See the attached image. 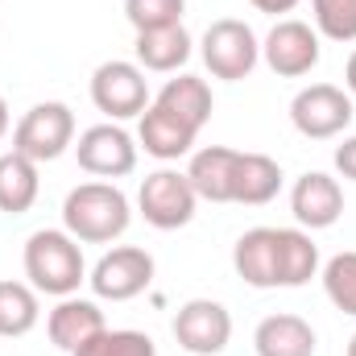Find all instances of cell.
I'll return each mask as SVG.
<instances>
[{
  "mask_svg": "<svg viewBox=\"0 0 356 356\" xmlns=\"http://www.w3.org/2000/svg\"><path fill=\"white\" fill-rule=\"evenodd\" d=\"M344 88L356 99V50H353V58H348V67H344Z\"/></svg>",
  "mask_w": 356,
  "mask_h": 356,
  "instance_id": "30",
  "label": "cell"
},
{
  "mask_svg": "<svg viewBox=\"0 0 356 356\" xmlns=\"http://www.w3.org/2000/svg\"><path fill=\"white\" fill-rule=\"evenodd\" d=\"M182 13H186V0H124V17L137 33L182 25Z\"/></svg>",
  "mask_w": 356,
  "mask_h": 356,
  "instance_id": "26",
  "label": "cell"
},
{
  "mask_svg": "<svg viewBox=\"0 0 356 356\" xmlns=\"http://www.w3.org/2000/svg\"><path fill=\"white\" fill-rule=\"evenodd\" d=\"M75 158H79V166L95 178H124V175H133V166H137V141H133L116 120L91 124V129L79 133Z\"/></svg>",
  "mask_w": 356,
  "mask_h": 356,
  "instance_id": "11",
  "label": "cell"
},
{
  "mask_svg": "<svg viewBox=\"0 0 356 356\" xmlns=\"http://www.w3.org/2000/svg\"><path fill=\"white\" fill-rule=\"evenodd\" d=\"M175 340L191 356H220L232 340V315L216 298H191L175 315Z\"/></svg>",
  "mask_w": 356,
  "mask_h": 356,
  "instance_id": "9",
  "label": "cell"
},
{
  "mask_svg": "<svg viewBox=\"0 0 356 356\" xmlns=\"http://www.w3.org/2000/svg\"><path fill=\"white\" fill-rule=\"evenodd\" d=\"M199 54H203V67L216 75V79H228V83H241L253 75V67L261 63V42L257 33L236 21V17H224V21H211L203 42H199Z\"/></svg>",
  "mask_w": 356,
  "mask_h": 356,
  "instance_id": "3",
  "label": "cell"
},
{
  "mask_svg": "<svg viewBox=\"0 0 356 356\" xmlns=\"http://www.w3.org/2000/svg\"><path fill=\"white\" fill-rule=\"evenodd\" d=\"M348 356H356V336H353V340H348Z\"/></svg>",
  "mask_w": 356,
  "mask_h": 356,
  "instance_id": "32",
  "label": "cell"
},
{
  "mask_svg": "<svg viewBox=\"0 0 356 356\" xmlns=\"http://www.w3.org/2000/svg\"><path fill=\"white\" fill-rule=\"evenodd\" d=\"M290 211H294V220H298L307 232L332 228V224L344 216V191H340V182L332 175L307 170V175L294 182V191H290Z\"/></svg>",
  "mask_w": 356,
  "mask_h": 356,
  "instance_id": "12",
  "label": "cell"
},
{
  "mask_svg": "<svg viewBox=\"0 0 356 356\" xmlns=\"http://www.w3.org/2000/svg\"><path fill=\"white\" fill-rule=\"evenodd\" d=\"M8 124H13V116H8V104H4V95H0V137L8 133Z\"/></svg>",
  "mask_w": 356,
  "mask_h": 356,
  "instance_id": "31",
  "label": "cell"
},
{
  "mask_svg": "<svg viewBox=\"0 0 356 356\" xmlns=\"http://www.w3.org/2000/svg\"><path fill=\"white\" fill-rule=\"evenodd\" d=\"M323 290L336 311L356 315V253H336L323 266Z\"/></svg>",
  "mask_w": 356,
  "mask_h": 356,
  "instance_id": "25",
  "label": "cell"
},
{
  "mask_svg": "<svg viewBox=\"0 0 356 356\" xmlns=\"http://www.w3.org/2000/svg\"><path fill=\"white\" fill-rule=\"evenodd\" d=\"M195 137H199V129H191L186 120H178L175 112H166L162 104H149V108L141 112L137 141H141V149H145L149 158H158V162H178V158H186L191 145H195Z\"/></svg>",
  "mask_w": 356,
  "mask_h": 356,
  "instance_id": "13",
  "label": "cell"
},
{
  "mask_svg": "<svg viewBox=\"0 0 356 356\" xmlns=\"http://www.w3.org/2000/svg\"><path fill=\"white\" fill-rule=\"evenodd\" d=\"M290 120L311 141H332L353 124V95L336 83H311L290 99Z\"/></svg>",
  "mask_w": 356,
  "mask_h": 356,
  "instance_id": "7",
  "label": "cell"
},
{
  "mask_svg": "<svg viewBox=\"0 0 356 356\" xmlns=\"http://www.w3.org/2000/svg\"><path fill=\"white\" fill-rule=\"evenodd\" d=\"M315 327L302 315H266L253 332L257 356H315Z\"/></svg>",
  "mask_w": 356,
  "mask_h": 356,
  "instance_id": "17",
  "label": "cell"
},
{
  "mask_svg": "<svg viewBox=\"0 0 356 356\" xmlns=\"http://www.w3.org/2000/svg\"><path fill=\"white\" fill-rule=\"evenodd\" d=\"M232 269L257 290H277L282 269H277V228H249L232 245Z\"/></svg>",
  "mask_w": 356,
  "mask_h": 356,
  "instance_id": "14",
  "label": "cell"
},
{
  "mask_svg": "<svg viewBox=\"0 0 356 356\" xmlns=\"http://www.w3.org/2000/svg\"><path fill=\"white\" fill-rule=\"evenodd\" d=\"M277 269L282 286H307L319 273V245L307 228H277Z\"/></svg>",
  "mask_w": 356,
  "mask_h": 356,
  "instance_id": "22",
  "label": "cell"
},
{
  "mask_svg": "<svg viewBox=\"0 0 356 356\" xmlns=\"http://www.w3.org/2000/svg\"><path fill=\"white\" fill-rule=\"evenodd\" d=\"M91 104L108 116V120H133L149 108V83H145V71L137 63H124V58H112V63H99L95 75H91Z\"/></svg>",
  "mask_w": 356,
  "mask_h": 356,
  "instance_id": "5",
  "label": "cell"
},
{
  "mask_svg": "<svg viewBox=\"0 0 356 356\" xmlns=\"http://www.w3.org/2000/svg\"><path fill=\"white\" fill-rule=\"evenodd\" d=\"M154 104H162L166 112H175L178 120H186L191 129H203V124L211 120V108H216L211 88H207L199 75H178V79H166V88L158 91V99H154Z\"/></svg>",
  "mask_w": 356,
  "mask_h": 356,
  "instance_id": "21",
  "label": "cell"
},
{
  "mask_svg": "<svg viewBox=\"0 0 356 356\" xmlns=\"http://www.w3.org/2000/svg\"><path fill=\"white\" fill-rule=\"evenodd\" d=\"M236 154H241V149H228V145H207V149L191 154L186 178H191V186H195L199 199H207V203H232Z\"/></svg>",
  "mask_w": 356,
  "mask_h": 356,
  "instance_id": "16",
  "label": "cell"
},
{
  "mask_svg": "<svg viewBox=\"0 0 356 356\" xmlns=\"http://www.w3.org/2000/svg\"><path fill=\"white\" fill-rule=\"evenodd\" d=\"M315 33L332 42H356V0H311Z\"/></svg>",
  "mask_w": 356,
  "mask_h": 356,
  "instance_id": "27",
  "label": "cell"
},
{
  "mask_svg": "<svg viewBox=\"0 0 356 356\" xmlns=\"http://www.w3.org/2000/svg\"><path fill=\"white\" fill-rule=\"evenodd\" d=\"M257 13H273V17H282V13H294L298 8V0H249Z\"/></svg>",
  "mask_w": 356,
  "mask_h": 356,
  "instance_id": "29",
  "label": "cell"
},
{
  "mask_svg": "<svg viewBox=\"0 0 356 356\" xmlns=\"http://www.w3.org/2000/svg\"><path fill=\"white\" fill-rule=\"evenodd\" d=\"M42 178H38V162L25 154H0V211L4 216H25L38 203Z\"/></svg>",
  "mask_w": 356,
  "mask_h": 356,
  "instance_id": "19",
  "label": "cell"
},
{
  "mask_svg": "<svg viewBox=\"0 0 356 356\" xmlns=\"http://www.w3.org/2000/svg\"><path fill=\"white\" fill-rule=\"evenodd\" d=\"M71 356H158L154 340L145 332H133V327H104L99 336H91L83 348H75Z\"/></svg>",
  "mask_w": 356,
  "mask_h": 356,
  "instance_id": "24",
  "label": "cell"
},
{
  "mask_svg": "<svg viewBox=\"0 0 356 356\" xmlns=\"http://www.w3.org/2000/svg\"><path fill=\"white\" fill-rule=\"evenodd\" d=\"M133 207L116 182H79L63 203V228L79 245H112L129 232Z\"/></svg>",
  "mask_w": 356,
  "mask_h": 356,
  "instance_id": "1",
  "label": "cell"
},
{
  "mask_svg": "<svg viewBox=\"0 0 356 356\" xmlns=\"http://www.w3.org/2000/svg\"><path fill=\"white\" fill-rule=\"evenodd\" d=\"M195 186L186 170H154L145 175L141 191H137V207L145 216V224L162 228V232H175V228H186L195 220Z\"/></svg>",
  "mask_w": 356,
  "mask_h": 356,
  "instance_id": "6",
  "label": "cell"
},
{
  "mask_svg": "<svg viewBox=\"0 0 356 356\" xmlns=\"http://www.w3.org/2000/svg\"><path fill=\"white\" fill-rule=\"evenodd\" d=\"M336 170L348 178V182H356V137H344L336 145Z\"/></svg>",
  "mask_w": 356,
  "mask_h": 356,
  "instance_id": "28",
  "label": "cell"
},
{
  "mask_svg": "<svg viewBox=\"0 0 356 356\" xmlns=\"http://www.w3.org/2000/svg\"><path fill=\"white\" fill-rule=\"evenodd\" d=\"M25 277L38 294L71 298L88 282V261L67 228H42L25 241Z\"/></svg>",
  "mask_w": 356,
  "mask_h": 356,
  "instance_id": "2",
  "label": "cell"
},
{
  "mask_svg": "<svg viewBox=\"0 0 356 356\" xmlns=\"http://www.w3.org/2000/svg\"><path fill=\"white\" fill-rule=\"evenodd\" d=\"M137 67L141 71H158V75H175L178 67L191 58V33L182 25L170 29H149V33H137Z\"/></svg>",
  "mask_w": 356,
  "mask_h": 356,
  "instance_id": "20",
  "label": "cell"
},
{
  "mask_svg": "<svg viewBox=\"0 0 356 356\" xmlns=\"http://www.w3.org/2000/svg\"><path fill=\"white\" fill-rule=\"evenodd\" d=\"M282 191V166L266 154H236V170H232V203L245 207H266L269 199H277Z\"/></svg>",
  "mask_w": 356,
  "mask_h": 356,
  "instance_id": "18",
  "label": "cell"
},
{
  "mask_svg": "<svg viewBox=\"0 0 356 356\" xmlns=\"http://www.w3.org/2000/svg\"><path fill=\"white\" fill-rule=\"evenodd\" d=\"M261 58H266V67L273 75H282V79H302V75H311V71L319 67V33H315L307 21L286 17V21H277L266 33Z\"/></svg>",
  "mask_w": 356,
  "mask_h": 356,
  "instance_id": "10",
  "label": "cell"
},
{
  "mask_svg": "<svg viewBox=\"0 0 356 356\" xmlns=\"http://www.w3.org/2000/svg\"><path fill=\"white\" fill-rule=\"evenodd\" d=\"M95 298H108V302H129L137 294H145L154 286V257L137 245H120L112 253H104L95 269L88 273Z\"/></svg>",
  "mask_w": 356,
  "mask_h": 356,
  "instance_id": "8",
  "label": "cell"
},
{
  "mask_svg": "<svg viewBox=\"0 0 356 356\" xmlns=\"http://www.w3.org/2000/svg\"><path fill=\"white\" fill-rule=\"evenodd\" d=\"M108 323H104V311L91 302V298H58V307L50 311V319H46V332H50V340H54V348H63V353H75V348H83L91 336H99Z\"/></svg>",
  "mask_w": 356,
  "mask_h": 356,
  "instance_id": "15",
  "label": "cell"
},
{
  "mask_svg": "<svg viewBox=\"0 0 356 356\" xmlns=\"http://www.w3.org/2000/svg\"><path fill=\"white\" fill-rule=\"evenodd\" d=\"M38 290L25 282H0V336L17 340L38 327Z\"/></svg>",
  "mask_w": 356,
  "mask_h": 356,
  "instance_id": "23",
  "label": "cell"
},
{
  "mask_svg": "<svg viewBox=\"0 0 356 356\" xmlns=\"http://www.w3.org/2000/svg\"><path fill=\"white\" fill-rule=\"evenodd\" d=\"M71 145H75V112L67 104H58V99L33 104L17 120V129H13V149L25 154V158H33L38 166L63 158Z\"/></svg>",
  "mask_w": 356,
  "mask_h": 356,
  "instance_id": "4",
  "label": "cell"
}]
</instances>
